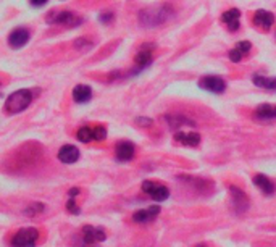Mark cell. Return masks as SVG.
Listing matches in <instances>:
<instances>
[{"instance_id":"cell-25","label":"cell","mask_w":276,"mask_h":247,"mask_svg":"<svg viewBox=\"0 0 276 247\" xmlns=\"http://www.w3.org/2000/svg\"><path fill=\"white\" fill-rule=\"evenodd\" d=\"M74 47L81 52H87L89 49H92V42L89 39H86V37H79V39H76Z\"/></svg>"},{"instance_id":"cell-18","label":"cell","mask_w":276,"mask_h":247,"mask_svg":"<svg viewBox=\"0 0 276 247\" xmlns=\"http://www.w3.org/2000/svg\"><path fill=\"white\" fill-rule=\"evenodd\" d=\"M273 23H274V15L273 13L266 12V10L255 12V15H254V25L255 26L262 28L263 31H268L273 26Z\"/></svg>"},{"instance_id":"cell-2","label":"cell","mask_w":276,"mask_h":247,"mask_svg":"<svg viewBox=\"0 0 276 247\" xmlns=\"http://www.w3.org/2000/svg\"><path fill=\"white\" fill-rule=\"evenodd\" d=\"M33 91L31 89H18L15 91L13 94H10L7 97L5 104H4V109H5V113L9 115H17V113H21L25 112L28 107L33 102Z\"/></svg>"},{"instance_id":"cell-9","label":"cell","mask_w":276,"mask_h":247,"mask_svg":"<svg viewBox=\"0 0 276 247\" xmlns=\"http://www.w3.org/2000/svg\"><path fill=\"white\" fill-rule=\"evenodd\" d=\"M29 29L26 28H17V29H13L10 36H9V44H10V47L13 49H21V47H25V45L28 44L29 41Z\"/></svg>"},{"instance_id":"cell-22","label":"cell","mask_w":276,"mask_h":247,"mask_svg":"<svg viewBox=\"0 0 276 247\" xmlns=\"http://www.w3.org/2000/svg\"><path fill=\"white\" fill-rule=\"evenodd\" d=\"M166 118V123H168V126H170L171 129H176V128H181V126H194V121L193 120H189L186 117H182V115H168Z\"/></svg>"},{"instance_id":"cell-10","label":"cell","mask_w":276,"mask_h":247,"mask_svg":"<svg viewBox=\"0 0 276 247\" xmlns=\"http://www.w3.org/2000/svg\"><path fill=\"white\" fill-rule=\"evenodd\" d=\"M82 239L86 244H96V242H104L107 239V234L102 228L87 225L82 228Z\"/></svg>"},{"instance_id":"cell-12","label":"cell","mask_w":276,"mask_h":247,"mask_svg":"<svg viewBox=\"0 0 276 247\" xmlns=\"http://www.w3.org/2000/svg\"><path fill=\"white\" fill-rule=\"evenodd\" d=\"M254 118L257 121H263V123L274 121L276 120V105H273V104L258 105L255 109V112H254Z\"/></svg>"},{"instance_id":"cell-21","label":"cell","mask_w":276,"mask_h":247,"mask_svg":"<svg viewBox=\"0 0 276 247\" xmlns=\"http://www.w3.org/2000/svg\"><path fill=\"white\" fill-rule=\"evenodd\" d=\"M252 81L257 88H262L266 91H276V78H268V76L262 74H254L252 76Z\"/></svg>"},{"instance_id":"cell-16","label":"cell","mask_w":276,"mask_h":247,"mask_svg":"<svg viewBox=\"0 0 276 247\" xmlns=\"http://www.w3.org/2000/svg\"><path fill=\"white\" fill-rule=\"evenodd\" d=\"M152 45H145V47H142L141 52H137V55H136V73H139L142 71L144 68H147L150 63H152Z\"/></svg>"},{"instance_id":"cell-24","label":"cell","mask_w":276,"mask_h":247,"mask_svg":"<svg viewBox=\"0 0 276 247\" xmlns=\"http://www.w3.org/2000/svg\"><path fill=\"white\" fill-rule=\"evenodd\" d=\"M45 210V205L41 204V202H34V204H31L29 207L25 208V215L26 217H36L37 213H41Z\"/></svg>"},{"instance_id":"cell-23","label":"cell","mask_w":276,"mask_h":247,"mask_svg":"<svg viewBox=\"0 0 276 247\" xmlns=\"http://www.w3.org/2000/svg\"><path fill=\"white\" fill-rule=\"evenodd\" d=\"M76 139H78L79 142H90L92 139H94V129L89 128V126H82L78 129V133H76Z\"/></svg>"},{"instance_id":"cell-11","label":"cell","mask_w":276,"mask_h":247,"mask_svg":"<svg viewBox=\"0 0 276 247\" xmlns=\"http://www.w3.org/2000/svg\"><path fill=\"white\" fill-rule=\"evenodd\" d=\"M79 149L78 147H74V145L71 144H66V145H61L60 150H58V160L61 161V163H68V165H71V163H76V161L79 160Z\"/></svg>"},{"instance_id":"cell-32","label":"cell","mask_w":276,"mask_h":247,"mask_svg":"<svg viewBox=\"0 0 276 247\" xmlns=\"http://www.w3.org/2000/svg\"><path fill=\"white\" fill-rule=\"evenodd\" d=\"M197 247H205V245H204V244H201V245H197Z\"/></svg>"},{"instance_id":"cell-28","label":"cell","mask_w":276,"mask_h":247,"mask_svg":"<svg viewBox=\"0 0 276 247\" xmlns=\"http://www.w3.org/2000/svg\"><path fill=\"white\" fill-rule=\"evenodd\" d=\"M113 20V13L112 12H105V13H101L99 15V21L101 23H105V25H109Z\"/></svg>"},{"instance_id":"cell-5","label":"cell","mask_w":276,"mask_h":247,"mask_svg":"<svg viewBox=\"0 0 276 247\" xmlns=\"http://www.w3.org/2000/svg\"><path fill=\"white\" fill-rule=\"evenodd\" d=\"M142 191L153 200H157V202H163V200L170 197V191H168V188L163 186L162 183L145 180V181H142Z\"/></svg>"},{"instance_id":"cell-31","label":"cell","mask_w":276,"mask_h":247,"mask_svg":"<svg viewBox=\"0 0 276 247\" xmlns=\"http://www.w3.org/2000/svg\"><path fill=\"white\" fill-rule=\"evenodd\" d=\"M79 194V189L78 188H73V189H70V192H68V196L70 197H74V196H78Z\"/></svg>"},{"instance_id":"cell-7","label":"cell","mask_w":276,"mask_h":247,"mask_svg":"<svg viewBox=\"0 0 276 247\" xmlns=\"http://www.w3.org/2000/svg\"><path fill=\"white\" fill-rule=\"evenodd\" d=\"M229 192H231V204L236 213H244L249 210V197L247 194L239 189L237 186H229Z\"/></svg>"},{"instance_id":"cell-15","label":"cell","mask_w":276,"mask_h":247,"mask_svg":"<svg viewBox=\"0 0 276 247\" xmlns=\"http://www.w3.org/2000/svg\"><path fill=\"white\" fill-rule=\"evenodd\" d=\"M174 141L179 142L181 145H186V147H197V145L201 144V134L194 133V131H191V133L178 131V133L174 134Z\"/></svg>"},{"instance_id":"cell-17","label":"cell","mask_w":276,"mask_h":247,"mask_svg":"<svg viewBox=\"0 0 276 247\" xmlns=\"http://www.w3.org/2000/svg\"><path fill=\"white\" fill-rule=\"evenodd\" d=\"M254 184L255 186L263 192L265 196H273L274 194V191H276V186H274V183L268 178V176H265V175H262V173H258V175H255L254 176Z\"/></svg>"},{"instance_id":"cell-3","label":"cell","mask_w":276,"mask_h":247,"mask_svg":"<svg viewBox=\"0 0 276 247\" xmlns=\"http://www.w3.org/2000/svg\"><path fill=\"white\" fill-rule=\"evenodd\" d=\"M37 237H39V231L36 228H21L12 237V245L13 247H36Z\"/></svg>"},{"instance_id":"cell-13","label":"cell","mask_w":276,"mask_h":247,"mask_svg":"<svg viewBox=\"0 0 276 247\" xmlns=\"http://www.w3.org/2000/svg\"><path fill=\"white\" fill-rule=\"evenodd\" d=\"M134 152H136L134 144L129 142V141H121V142H118L117 144V150H115L118 161H129V160H133Z\"/></svg>"},{"instance_id":"cell-19","label":"cell","mask_w":276,"mask_h":247,"mask_svg":"<svg viewBox=\"0 0 276 247\" xmlns=\"http://www.w3.org/2000/svg\"><path fill=\"white\" fill-rule=\"evenodd\" d=\"M252 47V44L249 41H241V42H237V45L233 49V50H229V60L234 61V63H239V61L242 60V57L250 50Z\"/></svg>"},{"instance_id":"cell-6","label":"cell","mask_w":276,"mask_h":247,"mask_svg":"<svg viewBox=\"0 0 276 247\" xmlns=\"http://www.w3.org/2000/svg\"><path fill=\"white\" fill-rule=\"evenodd\" d=\"M199 88L207 92H213V94H223L226 91V83L223 78H220V76L207 74L199 79Z\"/></svg>"},{"instance_id":"cell-30","label":"cell","mask_w":276,"mask_h":247,"mask_svg":"<svg viewBox=\"0 0 276 247\" xmlns=\"http://www.w3.org/2000/svg\"><path fill=\"white\" fill-rule=\"evenodd\" d=\"M29 4L33 7H42L47 4V0H29Z\"/></svg>"},{"instance_id":"cell-4","label":"cell","mask_w":276,"mask_h":247,"mask_svg":"<svg viewBox=\"0 0 276 247\" xmlns=\"http://www.w3.org/2000/svg\"><path fill=\"white\" fill-rule=\"evenodd\" d=\"M84 20L73 12H53L49 15L47 23H53V25H61L65 28H76L79 26Z\"/></svg>"},{"instance_id":"cell-20","label":"cell","mask_w":276,"mask_h":247,"mask_svg":"<svg viewBox=\"0 0 276 247\" xmlns=\"http://www.w3.org/2000/svg\"><path fill=\"white\" fill-rule=\"evenodd\" d=\"M73 99L76 104H87L92 99V89L86 86V84H78L73 89Z\"/></svg>"},{"instance_id":"cell-27","label":"cell","mask_w":276,"mask_h":247,"mask_svg":"<svg viewBox=\"0 0 276 247\" xmlns=\"http://www.w3.org/2000/svg\"><path fill=\"white\" fill-rule=\"evenodd\" d=\"M66 208H68V210H70L73 215H79V213H81L79 207L76 205V202H74V197H70V199H68V202H66Z\"/></svg>"},{"instance_id":"cell-26","label":"cell","mask_w":276,"mask_h":247,"mask_svg":"<svg viewBox=\"0 0 276 247\" xmlns=\"http://www.w3.org/2000/svg\"><path fill=\"white\" fill-rule=\"evenodd\" d=\"M92 129H94V139L96 141H104V139L107 137V129L104 126H96Z\"/></svg>"},{"instance_id":"cell-14","label":"cell","mask_w":276,"mask_h":247,"mask_svg":"<svg viewBox=\"0 0 276 247\" xmlns=\"http://www.w3.org/2000/svg\"><path fill=\"white\" fill-rule=\"evenodd\" d=\"M239 20H241V12L237 9H229L221 15V21H223L225 25L228 26V29L233 31V33L239 29V26H241Z\"/></svg>"},{"instance_id":"cell-29","label":"cell","mask_w":276,"mask_h":247,"mask_svg":"<svg viewBox=\"0 0 276 247\" xmlns=\"http://www.w3.org/2000/svg\"><path fill=\"white\" fill-rule=\"evenodd\" d=\"M136 123L137 125H141V126H150L152 125V120L150 118H136Z\"/></svg>"},{"instance_id":"cell-8","label":"cell","mask_w":276,"mask_h":247,"mask_svg":"<svg viewBox=\"0 0 276 247\" xmlns=\"http://www.w3.org/2000/svg\"><path fill=\"white\" fill-rule=\"evenodd\" d=\"M158 215H160V207L158 205H152L149 208H141V210H136L133 213V221L144 225V223L153 221L158 217Z\"/></svg>"},{"instance_id":"cell-1","label":"cell","mask_w":276,"mask_h":247,"mask_svg":"<svg viewBox=\"0 0 276 247\" xmlns=\"http://www.w3.org/2000/svg\"><path fill=\"white\" fill-rule=\"evenodd\" d=\"M174 17V9L171 5H158V7H147L139 12V25L142 28H158L165 25L168 20Z\"/></svg>"}]
</instances>
